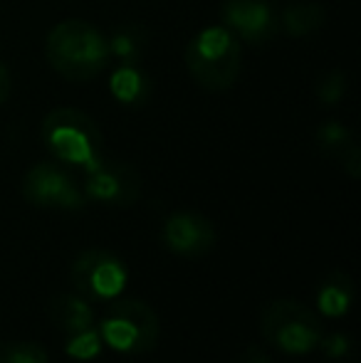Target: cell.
Here are the masks:
<instances>
[{
    "instance_id": "obj_7",
    "label": "cell",
    "mask_w": 361,
    "mask_h": 363,
    "mask_svg": "<svg viewBox=\"0 0 361 363\" xmlns=\"http://www.w3.org/2000/svg\"><path fill=\"white\" fill-rule=\"evenodd\" d=\"M84 173H87V178H84V196L91 198V201H99L116 208H129L139 201L141 176L129 163L99 158Z\"/></svg>"
},
{
    "instance_id": "obj_18",
    "label": "cell",
    "mask_w": 361,
    "mask_h": 363,
    "mask_svg": "<svg viewBox=\"0 0 361 363\" xmlns=\"http://www.w3.org/2000/svg\"><path fill=\"white\" fill-rule=\"evenodd\" d=\"M99 351H101V336H99V331H94L91 326L72 334L67 341V354L72 356V359L89 361V359H94Z\"/></svg>"
},
{
    "instance_id": "obj_1",
    "label": "cell",
    "mask_w": 361,
    "mask_h": 363,
    "mask_svg": "<svg viewBox=\"0 0 361 363\" xmlns=\"http://www.w3.org/2000/svg\"><path fill=\"white\" fill-rule=\"evenodd\" d=\"M48 62L70 82H89L109 62L106 38L87 20H62L45 40Z\"/></svg>"
},
{
    "instance_id": "obj_8",
    "label": "cell",
    "mask_w": 361,
    "mask_h": 363,
    "mask_svg": "<svg viewBox=\"0 0 361 363\" xmlns=\"http://www.w3.org/2000/svg\"><path fill=\"white\" fill-rule=\"evenodd\" d=\"M23 196L38 208H60V211H77L82 208L84 196L67 171L57 163H38L25 173Z\"/></svg>"
},
{
    "instance_id": "obj_17",
    "label": "cell",
    "mask_w": 361,
    "mask_h": 363,
    "mask_svg": "<svg viewBox=\"0 0 361 363\" xmlns=\"http://www.w3.org/2000/svg\"><path fill=\"white\" fill-rule=\"evenodd\" d=\"M347 94V74L334 69V72H327L324 77H319L317 82V99L322 106H339Z\"/></svg>"
},
{
    "instance_id": "obj_20",
    "label": "cell",
    "mask_w": 361,
    "mask_h": 363,
    "mask_svg": "<svg viewBox=\"0 0 361 363\" xmlns=\"http://www.w3.org/2000/svg\"><path fill=\"white\" fill-rule=\"evenodd\" d=\"M322 349L327 356H332V359H342V356L349 354V339L342 334H332V336H322Z\"/></svg>"
},
{
    "instance_id": "obj_22",
    "label": "cell",
    "mask_w": 361,
    "mask_h": 363,
    "mask_svg": "<svg viewBox=\"0 0 361 363\" xmlns=\"http://www.w3.org/2000/svg\"><path fill=\"white\" fill-rule=\"evenodd\" d=\"M243 363H272V361L260 346H250V349L245 351V356H243Z\"/></svg>"
},
{
    "instance_id": "obj_23",
    "label": "cell",
    "mask_w": 361,
    "mask_h": 363,
    "mask_svg": "<svg viewBox=\"0 0 361 363\" xmlns=\"http://www.w3.org/2000/svg\"><path fill=\"white\" fill-rule=\"evenodd\" d=\"M8 96H10V72H8V67L0 62V106L8 101Z\"/></svg>"
},
{
    "instance_id": "obj_6",
    "label": "cell",
    "mask_w": 361,
    "mask_h": 363,
    "mask_svg": "<svg viewBox=\"0 0 361 363\" xmlns=\"http://www.w3.org/2000/svg\"><path fill=\"white\" fill-rule=\"evenodd\" d=\"M74 289L89 299H114L126 284V267L104 250H84L70 269Z\"/></svg>"
},
{
    "instance_id": "obj_2",
    "label": "cell",
    "mask_w": 361,
    "mask_h": 363,
    "mask_svg": "<svg viewBox=\"0 0 361 363\" xmlns=\"http://www.w3.org/2000/svg\"><path fill=\"white\" fill-rule=\"evenodd\" d=\"M183 60L193 79L208 91L231 89L243 69L240 43L223 25H211L191 38Z\"/></svg>"
},
{
    "instance_id": "obj_16",
    "label": "cell",
    "mask_w": 361,
    "mask_h": 363,
    "mask_svg": "<svg viewBox=\"0 0 361 363\" xmlns=\"http://www.w3.org/2000/svg\"><path fill=\"white\" fill-rule=\"evenodd\" d=\"M314 141H317L319 151L327 153V156H342L354 144V136L342 121H327V124H322L317 129Z\"/></svg>"
},
{
    "instance_id": "obj_9",
    "label": "cell",
    "mask_w": 361,
    "mask_h": 363,
    "mask_svg": "<svg viewBox=\"0 0 361 363\" xmlns=\"http://www.w3.org/2000/svg\"><path fill=\"white\" fill-rule=\"evenodd\" d=\"M221 18L238 43L265 45L279 33V13L267 0H223Z\"/></svg>"
},
{
    "instance_id": "obj_3",
    "label": "cell",
    "mask_w": 361,
    "mask_h": 363,
    "mask_svg": "<svg viewBox=\"0 0 361 363\" xmlns=\"http://www.w3.org/2000/svg\"><path fill=\"white\" fill-rule=\"evenodd\" d=\"M43 141L57 161L87 171L101 158V131L79 109H55L43 121Z\"/></svg>"
},
{
    "instance_id": "obj_13",
    "label": "cell",
    "mask_w": 361,
    "mask_h": 363,
    "mask_svg": "<svg viewBox=\"0 0 361 363\" xmlns=\"http://www.w3.org/2000/svg\"><path fill=\"white\" fill-rule=\"evenodd\" d=\"M109 57H114L119 65H139L149 50V30L139 23H126L106 38Z\"/></svg>"
},
{
    "instance_id": "obj_19",
    "label": "cell",
    "mask_w": 361,
    "mask_h": 363,
    "mask_svg": "<svg viewBox=\"0 0 361 363\" xmlns=\"http://www.w3.org/2000/svg\"><path fill=\"white\" fill-rule=\"evenodd\" d=\"M3 363H48V351L33 341L8 346L3 356Z\"/></svg>"
},
{
    "instance_id": "obj_10",
    "label": "cell",
    "mask_w": 361,
    "mask_h": 363,
    "mask_svg": "<svg viewBox=\"0 0 361 363\" xmlns=\"http://www.w3.org/2000/svg\"><path fill=\"white\" fill-rule=\"evenodd\" d=\"M164 240L171 252L183 257H201L216 245V228L211 220L198 213H174L164 225Z\"/></svg>"
},
{
    "instance_id": "obj_15",
    "label": "cell",
    "mask_w": 361,
    "mask_h": 363,
    "mask_svg": "<svg viewBox=\"0 0 361 363\" xmlns=\"http://www.w3.org/2000/svg\"><path fill=\"white\" fill-rule=\"evenodd\" d=\"M352 282H349L347 274L337 272L327 284L322 287L317 296V306L322 309V314L327 316H342L347 314L349 304H352Z\"/></svg>"
},
{
    "instance_id": "obj_4",
    "label": "cell",
    "mask_w": 361,
    "mask_h": 363,
    "mask_svg": "<svg viewBox=\"0 0 361 363\" xmlns=\"http://www.w3.org/2000/svg\"><path fill=\"white\" fill-rule=\"evenodd\" d=\"M260 331L267 344L292 356L314 351L324 336L317 314L294 299L267 301L260 314Z\"/></svg>"
},
{
    "instance_id": "obj_14",
    "label": "cell",
    "mask_w": 361,
    "mask_h": 363,
    "mask_svg": "<svg viewBox=\"0 0 361 363\" xmlns=\"http://www.w3.org/2000/svg\"><path fill=\"white\" fill-rule=\"evenodd\" d=\"M324 18H327V13L317 3L287 5L279 15V28L287 30V35H292V38H304V35L322 28Z\"/></svg>"
},
{
    "instance_id": "obj_5",
    "label": "cell",
    "mask_w": 361,
    "mask_h": 363,
    "mask_svg": "<svg viewBox=\"0 0 361 363\" xmlns=\"http://www.w3.org/2000/svg\"><path fill=\"white\" fill-rule=\"evenodd\" d=\"M159 316L141 299H119L109 306L99 336L109 349L121 354H149L159 344Z\"/></svg>"
},
{
    "instance_id": "obj_21",
    "label": "cell",
    "mask_w": 361,
    "mask_h": 363,
    "mask_svg": "<svg viewBox=\"0 0 361 363\" xmlns=\"http://www.w3.org/2000/svg\"><path fill=\"white\" fill-rule=\"evenodd\" d=\"M339 158H342V166L347 168L349 176H352L354 181H357V178L361 176V151H359V146L352 144Z\"/></svg>"
},
{
    "instance_id": "obj_12",
    "label": "cell",
    "mask_w": 361,
    "mask_h": 363,
    "mask_svg": "<svg viewBox=\"0 0 361 363\" xmlns=\"http://www.w3.org/2000/svg\"><path fill=\"white\" fill-rule=\"evenodd\" d=\"M48 314L52 319V324L67 336L89 329L91 321H94L87 301L77 294H65V291H60V294H55L50 299Z\"/></svg>"
},
{
    "instance_id": "obj_11",
    "label": "cell",
    "mask_w": 361,
    "mask_h": 363,
    "mask_svg": "<svg viewBox=\"0 0 361 363\" xmlns=\"http://www.w3.org/2000/svg\"><path fill=\"white\" fill-rule=\"evenodd\" d=\"M109 91L121 106L141 109L151 101L154 84H151V77L139 69V65H119L109 77Z\"/></svg>"
}]
</instances>
